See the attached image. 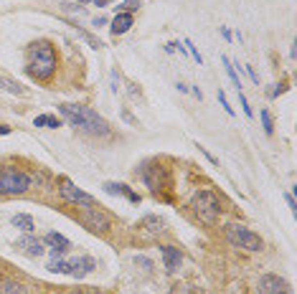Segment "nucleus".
Instances as JSON below:
<instances>
[{"label": "nucleus", "mask_w": 297, "mask_h": 294, "mask_svg": "<svg viewBox=\"0 0 297 294\" xmlns=\"http://www.w3.org/2000/svg\"><path fill=\"white\" fill-rule=\"evenodd\" d=\"M59 112L64 114V119L76 127L84 134H94V137H104L109 134V124L97 114L92 107H84V104H61Z\"/></svg>", "instance_id": "obj_1"}, {"label": "nucleus", "mask_w": 297, "mask_h": 294, "mask_svg": "<svg viewBox=\"0 0 297 294\" xmlns=\"http://www.w3.org/2000/svg\"><path fill=\"white\" fill-rule=\"evenodd\" d=\"M28 56H31L28 74L36 79H51V74L56 71V51H53L51 43H46V41L33 43Z\"/></svg>", "instance_id": "obj_2"}, {"label": "nucleus", "mask_w": 297, "mask_h": 294, "mask_svg": "<svg viewBox=\"0 0 297 294\" xmlns=\"http://www.w3.org/2000/svg\"><path fill=\"white\" fill-rule=\"evenodd\" d=\"M191 208L198 216V221H203L206 226H214L218 221V213H221L218 198L211 193V190H198V193L191 198Z\"/></svg>", "instance_id": "obj_3"}, {"label": "nucleus", "mask_w": 297, "mask_h": 294, "mask_svg": "<svg viewBox=\"0 0 297 294\" xmlns=\"http://www.w3.org/2000/svg\"><path fill=\"white\" fill-rule=\"evenodd\" d=\"M224 233H226L231 246H239V248H244V251H262V246H264L259 236L254 231H249L244 223H229L224 229Z\"/></svg>", "instance_id": "obj_4"}, {"label": "nucleus", "mask_w": 297, "mask_h": 294, "mask_svg": "<svg viewBox=\"0 0 297 294\" xmlns=\"http://www.w3.org/2000/svg\"><path fill=\"white\" fill-rule=\"evenodd\" d=\"M31 188V175L16 167H0V193L3 196H20Z\"/></svg>", "instance_id": "obj_5"}, {"label": "nucleus", "mask_w": 297, "mask_h": 294, "mask_svg": "<svg viewBox=\"0 0 297 294\" xmlns=\"http://www.w3.org/2000/svg\"><path fill=\"white\" fill-rule=\"evenodd\" d=\"M82 223H84V229H89L94 233H107L109 231V218L104 216L102 208H94V206L82 208Z\"/></svg>", "instance_id": "obj_6"}, {"label": "nucleus", "mask_w": 297, "mask_h": 294, "mask_svg": "<svg viewBox=\"0 0 297 294\" xmlns=\"http://www.w3.org/2000/svg\"><path fill=\"white\" fill-rule=\"evenodd\" d=\"M59 193L64 200H69L74 203V206H94V198L89 193H84L82 188H76L71 180H61V188H59Z\"/></svg>", "instance_id": "obj_7"}, {"label": "nucleus", "mask_w": 297, "mask_h": 294, "mask_svg": "<svg viewBox=\"0 0 297 294\" xmlns=\"http://www.w3.org/2000/svg\"><path fill=\"white\" fill-rule=\"evenodd\" d=\"M259 294H287V281L277 274H264L259 279Z\"/></svg>", "instance_id": "obj_8"}, {"label": "nucleus", "mask_w": 297, "mask_h": 294, "mask_svg": "<svg viewBox=\"0 0 297 294\" xmlns=\"http://www.w3.org/2000/svg\"><path fill=\"white\" fill-rule=\"evenodd\" d=\"M97 269V261L92 256H79V259H69V274L76 279H84L86 274H92Z\"/></svg>", "instance_id": "obj_9"}, {"label": "nucleus", "mask_w": 297, "mask_h": 294, "mask_svg": "<svg viewBox=\"0 0 297 294\" xmlns=\"http://www.w3.org/2000/svg\"><path fill=\"white\" fill-rule=\"evenodd\" d=\"M43 244H49L51 246V254L53 256H64L66 251H69V239L66 236H61V233H56V231H51V233H46V239H43Z\"/></svg>", "instance_id": "obj_10"}, {"label": "nucleus", "mask_w": 297, "mask_h": 294, "mask_svg": "<svg viewBox=\"0 0 297 294\" xmlns=\"http://www.w3.org/2000/svg\"><path fill=\"white\" fill-rule=\"evenodd\" d=\"M16 246H18L23 254H28V256H41V254H43V241H38L36 236H31V233H26L23 239H18Z\"/></svg>", "instance_id": "obj_11"}, {"label": "nucleus", "mask_w": 297, "mask_h": 294, "mask_svg": "<svg viewBox=\"0 0 297 294\" xmlns=\"http://www.w3.org/2000/svg\"><path fill=\"white\" fill-rule=\"evenodd\" d=\"M163 251V261H165V271H178V266H181V261H183V256H181V251L175 246H163L160 248Z\"/></svg>", "instance_id": "obj_12"}, {"label": "nucleus", "mask_w": 297, "mask_h": 294, "mask_svg": "<svg viewBox=\"0 0 297 294\" xmlns=\"http://www.w3.org/2000/svg\"><path fill=\"white\" fill-rule=\"evenodd\" d=\"M104 190H107L109 196H125L130 203H140V196L132 193L125 183H104Z\"/></svg>", "instance_id": "obj_13"}, {"label": "nucleus", "mask_w": 297, "mask_h": 294, "mask_svg": "<svg viewBox=\"0 0 297 294\" xmlns=\"http://www.w3.org/2000/svg\"><path fill=\"white\" fill-rule=\"evenodd\" d=\"M132 23H135V20H132V16L130 13H117L115 16V20H112V36H122V33H127L130 28H132Z\"/></svg>", "instance_id": "obj_14"}, {"label": "nucleus", "mask_w": 297, "mask_h": 294, "mask_svg": "<svg viewBox=\"0 0 297 294\" xmlns=\"http://www.w3.org/2000/svg\"><path fill=\"white\" fill-rule=\"evenodd\" d=\"M140 229H145V236H148V239H152V236H158L163 231V221L158 216H148L145 221L140 223Z\"/></svg>", "instance_id": "obj_15"}, {"label": "nucleus", "mask_w": 297, "mask_h": 294, "mask_svg": "<svg viewBox=\"0 0 297 294\" xmlns=\"http://www.w3.org/2000/svg\"><path fill=\"white\" fill-rule=\"evenodd\" d=\"M16 226V229H20L23 233H33V229H36V223H33V218L31 216H26V213H16L13 216V221H10Z\"/></svg>", "instance_id": "obj_16"}, {"label": "nucleus", "mask_w": 297, "mask_h": 294, "mask_svg": "<svg viewBox=\"0 0 297 294\" xmlns=\"http://www.w3.org/2000/svg\"><path fill=\"white\" fill-rule=\"evenodd\" d=\"M0 294H26V289L16 279H0Z\"/></svg>", "instance_id": "obj_17"}, {"label": "nucleus", "mask_w": 297, "mask_h": 294, "mask_svg": "<svg viewBox=\"0 0 297 294\" xmlns=\"http://www.w3.org/2000/svg\"><path fill=\"white\" fill-rule=\"evenodd\" d=\"M0 86H3L5 92H10V94H18V97H26L28 94L26 86H20L18 82H13V79H8V76H0Z\"/></svg>", "instance_id": "obj_18"}, {"label": "nucleus", "mask_w": 297, "mask_h": 294, "mask_svg": "<svg viewBox=\"0 0 297 294\" xmlns=\"http://www.w3.org/2000/svg\"><path fill=\"white\" fill-rule=\"evenodd\" d=\"M33 124H36V127H49V130H56V127H61V119H56L53 114H41V117L33 119Z\"/></svg>", "instance_id": "obj_19"}, {"label": "nucleus", "mask_w": 297, "mask_h": 294, "mask_svg": "<svg viewBox=\"0 0 297 294\" xmlns=\"http://www.w3.org/2000/svg\"><path fill=\"white\" fill-rule=\"evenodd\" d=\"M74 28H76V26H74ZM76 33H79V36H82V38H84L86 43H89L92 49H102V46H104V43L99 41V38H94L92 33H86V31H82V28H76Z\"/></svg>", "instance_id": "obj_20"}, {"label": "nucleus", "mask_w": 297, "mask_h": 294, "mask_svg": "<svg viewBox=\"0 0 297 294\" xmlns=\"http://www.w3.org/2000/svg\"><path fill=\"white\" fill-rule=\"evenodd\" d=\"M224 66H226V74H229V79H231V84H234V89L239 92L241 89V82H239V74L234 71V66H231V61L229 59H224Z\"/></svg>", "instance_id": "obj_21"}, {"label": "nucleus", "mask_w": 297, "mask_h": 294, "mask_svg": "<svg viewBox=\"0 0 297 294\" xmlns=\"http://www.w3.org/2000/svg\"><path fill=\"white\" fill-rule=\"evenodd\" d=\"M262 124H264V132H267V134L274 132V124H272V117H269L267 109H262Z\"/></svg>", "instance_id": "obj_22"}, {"label": "nucleus", "mask_w": 297, "mask_h": 294, "mask_svg": "<svg viewBox=\"0 0 297 294\" xmlns=\"http://www.w3.org/2000/svg\"><path fill=\"white\" fill-rule=\"evenodd\" d=\"M183 46H185V51H191V56H193V59L198 61V66H201V64H203V59H201V53H198V49L193 46V43H191V41H185V43H183Z\"/></svg>", "instance_id": "obj_23"}, {"label": "nucleus", "mask_w": 297, "mask_h": 294, "mask_svg": "<svg viewBox=\"0 0 297 294\" xmlns=\"http://www.w3.org/2000/svg\"><path fill=\"white\" fill-rule=\"evenodd\" d=\"M218 101H221V107L226 109V114H234V107L229 104V99H226V94L221 92V89H218Z\"/></svg>", "instance_id": "obj_24"}, {"label": "nucleus", "mask_w": 297, "mask_h": 294, "mask_svg": "<svg viewBox=\"0 0 297 294\" xmlns=\"http://www.w3.org/2000/svg\"><path fill=\"white\" fill-rule=\"evenodd\" d=\"M236 94H239V101H241V109H244V114H247V117H251V114H254V112H251V107H249V101H247V97L241 94V89H239Z\"/></svg>", "instance_id": "obj_25"}, {"label": "nucleus", "mask_w": 297, "mask_h": 294, "mask_svg": "<svg viewBox=\"0 0 297 294\" xmlns=\"http://www.w3.org/2000/svg\"><path fill=\"white\" fill-rule=\"evenodd\" d=\"M135 264L145 266V269H152V261H150V259H145V256H135Z\"/></svg>", "instance_id": "obj_26"}, {"label": "nucleus", "mask_w": 297, "mask_h": 294, "mask_svg": "<svg viewBox=\"0 0 297 294\" xmlns=\"http://www.w3.org/2000/svg\"><path fill=\"white\" fill-rule=\"evenodd\" d=\"M137 5H140V0H125V5H122V8H125V10H135Z\"/></svg>", "instance_id": "obj_27"}, {"label": "nucleus", "mask_w": 297, "mask_h": 294, "mask_svg": "<svg viewBox=\"0 0 297 294\" xmlns=\"http://www.w3.org/2000/svg\"><path fill=\"white\" fill-rule=\"evenodd\" d=\"M170 294H193V289H191V287H185V292H181V287H178V284H175Z\"/></svg>", "instance_id": "obj_28"}, {"label": "nucleus", "mask_w": 297, "mask_h": 294, "mask_svg": "<svg viewBox=\"0 0 297 294\" xmlns=\"http://www.w3.org/2000/svg\"><path fill=\"white\" fill-rule=\"evenodd\" d=\"M284 198H287V203H290V208L295 211V208H297V206H295V196H292V193H284Z\"/></svg>", "instance_id": "obj_29"}, {"label": "nucleus", "mask_w": 297, "mask_h": 294, "mask_svg": "<svg viewBox=\"0 0 297 294\" xmlns=\"http://www.w3.org/2000/svg\"><path fill=\"white\" fill-rule=\"evenodd\" d=\"M104 23H107V18H94V26H97V28L104 26Z\"/></svg>", "instance_id": "obj_30"}, {"label": "nucleus", "mask_w": 297, "mask_h": 294, "mask_svg": "<svg viewBox=\"0 0 297 294\" xmlns=\"http://www.w3.org/2000/svg\"><path fill=\"white\" fill-rule=\"evenodd\" d=\"M94 3H97L99 8H104V5H109V3H112V0H94Z\"/></svg>", "instance_id": "obj_31"}, {"label": "nucleus", "mask_w": 297, "mask_h": 294, "mask_svg": "<svg viewBox=\"0 0 297 294\" xmlns=\"http://www.w3.org/2000/svg\"><path fill=\"white\" fill-rule=\"evenodd\" d=\"M0 134H10V127H5V124H0Z\"/></svg>", "instance_id": "obj_32"}, {"label": "nucleus", "mask_w": 297, "mask_h": 294, "mask_svg": "<svg viewBox=\"0 0 297 294\" xmlns=\"http://www.w3.org/2000/svg\"><path fill=\"white\" fill-rule=\"evenodd\" d=\"M79 294H102V292H97V289H86V292H79Z\"/></svg>", "instance_id": "obj_33"}, {"label": "nucleus", "mask_w": 297, "mask_h": 294, "mask_svg": "<svg viewBox=\"0 0 297 294\" xmlns=\"http://www.w3.org/2000/svg\"><path fill=\"white\" fill-rule=\"evenodd\" d=\"M82 3H94V0H82Z\"/></svg>", "instance_id": "obj_34"}]
</instances>
